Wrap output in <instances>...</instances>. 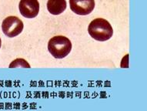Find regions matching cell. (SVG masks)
I'll use <instances>...</instances> for the list:
<instances>
[{
    "label": "cell",
    "instance_id": "cell-8",
    "mask_svg": "<svg viewBox=\"0 0 147 111\" xmlns=\"http://www.w3.org/2000/svg\"><path fill=\"white\" fill-rule=\"evenodd\" d=\"M1 45H2V41H1V39H0V48H1Z\"/></svg>",
    "mask_w": 147,
    "mask_h": 111
},
{
    "label": "cell",
    "instance_id": "cell-1",
    "mask_svg": "<svg viewBox=\"0 0 147 111\" xmlns=\"http://www.w3.org/2000/svg\"><path fill=\"white\" fill-rule=\"evenodd\" d=\"M88 32L93 39L101 42L109 40L113 34V29L110 23L102 18L92 20L89 25Z\"/></svg>",
    "mask_w": 147,
    "mask_h": 111
},
{
    "label": "cell",
    "instance_id": "cell-6",
    "mask_svg": "<svg viewBox=\"0 0 147 111\" xmlns=\"http://www.w3.org/2000/svg\"><path fill=\"white\" fill-rule=\"evenodd\" d=\"M66 9L65 0H48L47 9L51 14L59 15Z\"/></svg>",
    "mask_w": 147,
    "mask_h": 111
},
{
    "label": "cell",
    "instance_id": "cell-3",
    "mask_svg": "<svg viewBox=\"0 0 147 111\" xmlns=\"http://www.w3.org/2000/svg\"><path fill=\"white\" fill-rule=\"evenodd\" d=\"M24 25L21 20L16 16H9L3 20L2 24L3 33L12 38L22 32Z\"/></svg>",
    "mask_w": 147,
    "mask_h": 111
},
{
    "label": "cell",
    "instance_id": "cell-4",
    "mask_svg": "<svg viewBox=\"0 0 147 111\" xmlns=\"http://www.w3.org/2000/svg\"><path fill=\"white\" fill-rule=\"evenodd\" d=\"M70 8L73 12L80 16L89 14L94 9V0H69Z\"/></svg>",
    "mask_w": 147,
    "mask_h": 111
},
{
    "label": "cell",
    "instance_id": "cell-7",
    "mask_svg": "<svg viewBox=\"0 0 147 111\" xmlns=\"http://www.w3.org/2000/svg\"><path fill=\"white\" fill-rule=\"evenodd\" d=\"M16 67H23V68H30V65L27 63L23 59H16L14 61H12L10 63L9 68H16Z\"/></svg>",
    "mask_w": 147,
    "mask_h": 111
},
{
    "label": "cell",
    "instance_id": "cell-5",
    "mask_svg": "<svg viewBox=\"0 0 147 111\" xmlns=\"http://www.w3.org/2000/svg\"><path fill=\"white\" fill-rule=\"evenodd\" d=\"M19 9L22 16L32 19L39 13V3L38 0H21Z\"/></svg>",
    "mask_w": 147,
    "mask_h": 111
},
{
    "label": "cell",
    "instance_id": "cell-2",
    "mask_svg": "<svg viewBox=\"0 0 147 111\" xmlns=\"http://www.w3.org/2000/svg\"><path fill=\"white\" fill-rule=\"evenodd\" d=\"M48 49L53 57L63 59L70 53L72 49V43L65 36H54L49 41Z\"/></svg>",
    "mask_w": 147,
    "mask_h": 111
}]
</instances>
